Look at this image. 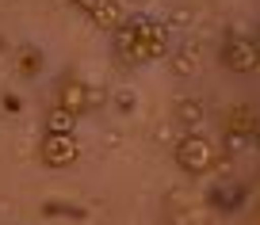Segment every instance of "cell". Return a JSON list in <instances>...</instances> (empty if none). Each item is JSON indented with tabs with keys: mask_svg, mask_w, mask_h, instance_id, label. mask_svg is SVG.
<instances>
[{
	"mask_svg": "<svg viewBox=\"0 0 260 225\" xmlns=\"http://www.w3.org/2000/svg\"><path fill=\"white\" fill-rule=\"evenodd\" d=\"M111 46H115V57L130 69L153 65L169 54V23H161L153 16H126L111 31Z\"/></svg>",
	"mask_w": 260,
	"mask_h": 225,
	"instance_id": "1",
	"label": "cell"
},
{
	"mask_svg": "<svg viewBox=\"0 0 260 225\" xmlns=\"http://www.w3.org/2000/svg\"><path fill=\"white\" fill-rule=\"evenodd\" d=\"M88 19H92V27H96V31H107V34H111L115 27L126 19V8H122V0H96V8L88 12Z\"/></svg>",
	"mask_w": 260,
	"mask_h": 225,
	"instance_id": "7",
	"label": "cell"
},
{
	"mask_svg": "<svg viewBox=\"0 0 260 225\" xmlns=\"http://www.w3.org/2000/svg\"><path fill=\"white\" fill-rule=\"evenodd\" d=\"M19 107H23L19 96H4V111H8V115H19Z\"/></svg>",
	"mask_w": 260,
	"mask_h": 225,
	"instance_id": "15",
	"label": "cell"
},
{
	"mask_svg": "<svg viewBox=\"0 0 260 225\" xmlns=\"http://www.w3.org/2000/svg\"><path fill=\"white\" fill-rule=\"evenodd\" d=\"M172 23H191V16H187V12L180 8V12H172Z\"/></svg>",
	"mask_w": 260,
	"mask_h": 225,
	"instance_id": "16",
	"label": "cell"
},
{
	"mask_svg": "<svg viewBox=\"0 0 260 225\" xmlns=\"http://www.w3.org/2000/svg\"><path fill=\"white\" fill-rule=\"evenodd\" d=\"M256 54H260V31H256Z\"/></svg>",
	"mask_w": 260,
	"mask_h": 225,
	"instance_id": "18",
	"label": "cell"
},
{
	"mask_svg": "<svg viewBox=\"0 0 260 225\" xmlns=\"http://www.w3.org/2000/svg\"><path fill=\"white\" fill-rule=\"evenodd\" d=\"M42 130H50V134H77V115H69L65 107H50L46 111V122H42Z\"/></svg>",
	"mask_w": 260,
	"mask_h": 225,
	"instance_id": "10",
	"label": "cell"
},
{
	"mask_svg": "<svg viewBox=\"0 0 260 225\" xmlns=\"http://www.w3.org/2000/svg\"><path fill=\"white\" fill-rule=\"evenodd\" d=\"M65 4H69V8H77V12H84V16L96 8V0H65Z\"/></svg>",
	"mask_w": 260,
	"mask_h": 225,
	"instance_id": "14",
	"label": "cell"
},
{
	"mask_svg": "<svg viewBox=\"0 0 260 225\" xmlns=\"http://www.w3.org/2000/svg\"><path fill=\"white\" fill-rule=\"evenodd\" d=\"M176 122L187 126V130H203V122H207L203 99H180V103H176Z\"/></svg>",
	"mask_w": 260,
	"mask_h": 225,
	"instance_id": "8",
	"label": "cell"
},
{
	"mask_svg": "<svg viewBox=\"0 0 260 225\" xmlns=\"http://www.w3.org/2000/svg\"><path fill=\"white\" fill-rule=\"evenodd\" d=\"M218 57H222V65H226L230 72L260 69V54H256V39H252V34H230V39L222 42Z\"/></svg>",
	"mask_w": 260,
	"mask_h": 225,
	"instance_id": "4",
	"label": "cell"
},
{
	"mask_svg": "<svg viewBox=\"0 0 260 225\" xmlns=\"http://www.w3.org/2000/svg\"><path fill=\"white\" fill-rule=\"evenodd\" d=\"M111 107L119 115H134V111H138V92H134V88H119L115 99H111Z\"/></svg>",
	"mask_w": 260,
	"mask_h": 225,
	"instance_id": "12",
	"label": "cell"
},
{
	"mask_svg": "<svg viewBox=\"0 0 260 225\" xmlns=\"http://www.w3.org/2000/svg\"><path fill=\"white\" fill-rule=\"evenodd\" d=\"M57 107H65L77 119H84L88 115V84L77 81V77H61L57 81Z\"/></svg>",
	"mask_w": 260,
	"mask_h": 225,
	"instance_id": "6",
	"label": "cell"
},
{
	"mask_svg": "<svg viewBox=\"0 0 260 225\" xmlns=\"http://www.w3.org/2000/svg\"><path fill=\"white\" fill-rule=\"evenodd\" d=\"M252 141H256V149H260V130H256V134H252Z\"/></svg>",
	"mask_w": 260,
	"mask_h": 225,
	"instance_id": "17",
	"label": "cell"
},
{
	"mask_svg": "<svg viewBox=\"0 0 260 225\" xmlns=\"http://www.w3.org/2000/svg\"><path fill=\"white\" fill-rule=\"evenodd\" d=\"M222 130H226V141L230 145H241L245 137H252L260 130V115L252 103H234L226 111V122H222Z\"/></svg>",
	"mask_w": 260,
	"mask_h": 225,
	"instance_id": "5",
	"label": "cell"
},
{
	"mask_svg": "<svg viewBox=\"0 0 260 225\" xmlns=\"http://www.w3.org/2000/svg\"><path fill=\"white\" fill-rule=\"evenodd\" d=\"M169 65L176 77H191L199 69V54H195V46H176V50H169Z\"/></svg>",
	"mask_w": 260,
	"mask_h": 225,
	"instance_id": "9",
	"label": "cell"
},
{
	"mask_svg": "<svg viewBox=\"0 0 260 225\" xmlns=\"http://www.w3.org/2000/svg\"><path fill=\"white\" fill-rule=\"evenodd\" d=\"M107 103V96H104V88H88V115L96 111V107H104Z\"/></svg>",
	"mask_w": 260,
	"mask_h": 225,
	"instance_id": "13",
	"label": "cell"
},
{
	"mask_svg": "<svg viewBox=\"0 0 260 225\" xmlns=\"http://www.w3.org/2000/svg\"><path fill=\"white\" fill-rule=\"evenodd\" d=\"M16 69H19V77H39V69H42L39 46H19L16 50Z\"/></svg>",
	"mask_w": 260,
	"mask_h": 225,
	"instance_id": "11",
	"label": "cell"
},
{
	"mask_svg": "<svg viewBox=\"0 0 260 225\" xmlns=\"http://www.w3.org/2000/svg\"><path fill=\"white\" fill-rule=\"evenodd\" d=\"M77 157H81V141H77V134H50V130H42L39 161L46 164V168L61 172V168H69Z\"/></svg>",
	"mask_w": 260,
	"mask_h": 225,
	"instance_id": "3",
	"label": "cell"
},
{
	"mask_svg": "<svg viewBox=\"0 0 260 225\" xmlns=\"http://www.w3.org/2000/svg\"><path fill=\"white\" fill-rule=\"evenodd\" d=\"M172 161L180 172L187 176H207V172L218 164V145L203 134V130H187L176 145H172Z\"/></svg>",
	"mask_w": 260,
	"mask_h": 225,
	"instance_id": "2",
	"label": "cell"
}]
</instances>
